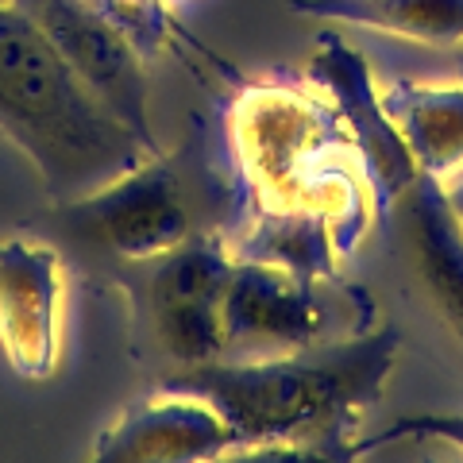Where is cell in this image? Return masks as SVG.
<instances>
[{
    "label": "cell",
    "instance_id": "6da1fadb",
    "mask_svg": "<svg viewBox=\"0 0 463 463\" xmlns=\"http://www.w3.org/2000/svg\"><path fill=\"white\" fill-rule=\"evenodd\" d=\"M402 332L367 328L344 340L263 359H209L170 371L155 386L213 402L236 432V456L352 459V437L394 374Z\"/></svg>",
    "mask_w": 463,
    "mask_h": 463
},
{
    "label": "cell",
    "instance_id": "7a4b0ae2",
    "mask_svg": "<svg viewBox=\"0 0 463 463\" xmlns=\"http://www.w3.org/2000/svg\"><path fill=\"white\" fill-rule=\"evenodd\" d=\"M224 151L240 194L236 221L321 216L352 255L379 216L355 139L313 81L243 85L224 116Z\"/></svg>",
    "mask_w": 463,
    "mask_h": 463
},
{
    "label": "cell",
    "instance_id": "3957f363",
    "mask_svg": "<svg viewBox=\"0 0 463 463\" xmlns=\"http://www.w3.org/2000/svg\"><path fill=\"white\" fill-rule=\"evenodd\" d=\"M0 132L39 170L54 205L93 194L151 155L16 0H0Z\"/></svg>",
    "mask_w": 463,
    "mask_h": 463
},
{
    "label": "cell",
    "instance_id": "277c9868",
    "mask_svg": "<svg viewBox=\"0 0 463 463\" xmlns=\"http://www.w3.org/2000/svg\"><path fill=\"white\" fill-rule=\"evenodd\" d=\"M58 232L100 270L124 259H151L201 232H224L240 216L236 178L216 163L205 124L178 151H155L93 194L54 205Z\"/></svg>",
    "mask_w": 463,
    "mask_h": 463
},
{
    "label": "cell",
    "instance_id": "5b68a950",
    "mask_svg": "<svg viewBox=\"0 0 463 463\" xmlns=\"http://www.w3.org/2000/svg\"><path fill=\"white\" fill-rule=\"evenodd\" d=\"M236 255L224 232H201L151 259H124L97 274L128 301L132 359L163 379L224 355L221 301Z\"/></svg>",
    "mask_w": 463,
    "mask_h": 463
},
{
    "label": "cell",
    "instance_id": "8992f818",
    "mask_svg": "<svg viewBox=\"0 0 463 463\" xmlns=\"http://www.w3.org/2000/svg\"><path fill=\"white\" fill-rule=\"evenodd\" d=\"M371 298L364 286L336 279H301L282 267L236 259L224 286L221 359H263L301 352L313 344L344 340L374 328Z\"/></svg>",
    "mask_w": 463,
    "mask_h": 463
},
{
    "label": "cell",
    "instance_id": "52a82bcc",
    "mask_svg": "<svg viewBox=\"0 0 463 463\" xmlns=\"http://www.w3.org/2000/svg\"><path fill=\"white\" fill-rule=\"evenodd\" d=\"M47 35L70 70L97 93L116 120L128 124L151 155L158 151L151 128V78L136 39L97 0H16Z\"/></svg>",
    "mask_w": 463,
    "mask_h": 463
},
{
    "label": "cell",
    "instance_id": "ba28073f",
    "mask_svg": "<svg viewBox=\"0 0 463 463\" xmlns=\"http://www.w3.org/2000/svg\"><path fill=\"white\" fill-rule=\"evenodd\" d=\"M309 81L332 100L344 128L352 132L359 158L367 166L374 201H379V213H386L421 178V170H417L398 124L390 120L383 105V85H374L367 54L352 47L340 32H321L309 54Z\"/></svg>",
    "mask_w": 463,
    "mask_h": 463
},
{
    "label": "cell",
    "instance_id": "9c48e42d",
    "mask_svg": "<svg viewBox=\"0 0 463 463\" xmlns=\"http://www.w3.org/2000/svg\"><path fill=\"white\" fill-rule=\"evenodd\" d=\"M66 259L47 240H0V352L27 383L51 379L62 355Z\"/></svg>",
    "mask_w": 463,
    "mask_h": 463
},
{
    "label": "cell",
    "instance_id": "30bf717a",
    "mask_svg": "<svg viewBox=\"0 0 463 463\" xmlns=\"http://www.w3.org/2000/svg\"><path fill=\"white\" fill-rule=\"evenodd\" d=\"M224 456H236V432L221 410L174 386H155V394L124 405L93 444L100 463H197Z\"/></svg>",
    "mask_w": 463,
    "mask_h": 463
},
{
    "label": "cell",
    "instance_id": "8fae6325",
    "mask_svg": "<svg viewBox=\"0 0 463 463\" xmlns=\"http://www.w3.org/2000/svg\"><path fill=\"white\" fill-rule=\"evenodd\" d=\"M394 248L440 332L463 352V232L444 201L440 182L417 178L394 205Z\"/></svg>",
    "mask_w": 463,
    "mask_h": 463
},
{
    "label": "cell",
    "instance_id": "7c38bea8",
    "mask_svg": "<svg viewBox=\"0 0 463 463\" xmlns=\"http://www.w3.org/2000/svg\"><path fill=\"white\" fill-rule=\"evenodd\" d=\"M383 105L425 178L448 182L463 170V81L398 78L383 85Z\"/></svg>",
    "mask_w": 463,
    "mask_h": 463
},
{
    "label": "cell",
    "instance_id": "4fadbf2b",
    "mask_svg": "<svg viewBox=\"0 0 463 463\" xmlns=\"http://www.w3.org/2000/svg\"><path fill=\"white\" fill-rule=\"evenodd\" d=\"M298 16L367 27V32L456 47L463 43V0H289Z\"/></svg>",
    "mask_w": 463,
    "mask_h": 463
},
{
    "label": "cell",
    "instance_id": "5bb4252c",
    "mask_svg": "<svg viewBox=\"0 0 463 463\" xmlns=\"http://www.w3.org/2000/svg\"><path fill=\"white\" fill-rule=\"evenodd\" d=\"M394 440H437V444H448L452 452L463 456V413H410V417H398V421L390 429H383L379 437L355 444V456L371 452V448H383V444H394Z\"/></svg>",
    "mask_w": 463,
    "mask_h": 463
},
{
    "label": "cell",
    "instance_id": "9a60e30c",
    "mask_svg": "<svg viewBox=\"0 0 463 463\" xmlns=\"http://www.w3.org/2000/svg\"><path fill=\"white\" fill-rule=\"evenodd\" d=\"M440 190H444L448 209H452L456 224H459V232H463V170H459V174H452L448 182H440Z\"/></svg>",
    "mask_w": 463,
    "mask_h": 463
}]
</instances>
